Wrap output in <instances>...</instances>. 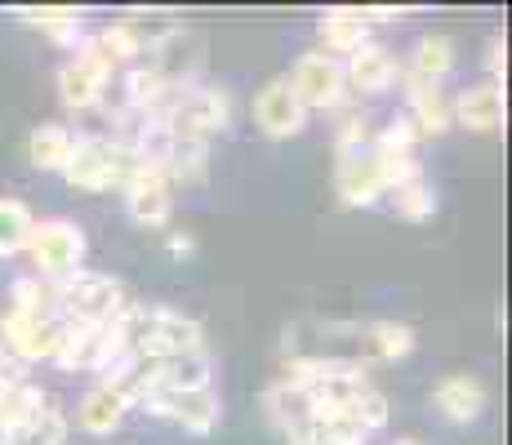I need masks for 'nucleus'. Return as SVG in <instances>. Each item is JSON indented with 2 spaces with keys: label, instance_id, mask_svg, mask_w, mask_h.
<instances>
[{
  "label": "nucleus",
  "instance_id": "f3484780",
  "mask_svg": "<svg viewBox=\"0 0 512 445\" xmlns=\"http://www.w3.org/2000/svg\"><path fill=\"white\" fill-rule=\"evenodd\" d=\"M410 125H415L419 134H446L450 125H455V107H450V98H446V89L441 85H419V89H410Z\"/></svg>",
  "mask_w": 512,
  "mask_h": 445
},
{
  "label": "nucleus",
  "instance_id": "6ab92c4d",
  "mask_svg": "<svg viewBox=\"0 0 512 445\" xmlns=\"http://www.w3.org/2000/svg\"><path fill=\"white\" fill-rule=\"evenodd\" d=\"M63 441H67V419L54 401H49L41 414H32L27 423L0 432V445H63Z\"/></svg>",
  "mask_w": 512,
  "mask_h": 445
},
{
  "label": "nucleus",
  "instance_id": "393cba45",
  "mask_svg": "<svg viewBox=\"0 0 512 445\" xmlns=\"http://www.w3.org/2000/svg\"><path fill=\"white\" fill-rule=\"evenodd\" d=\"M392 210L401 214L406 223H423V219H432V210H437V192H432V183L428 178H410V183H401V187H392Z\"/></svg>",
  "mask_w": 512,
  "mask_h": 445
},
{
  "label": "nucleus",
  "instance_id": "7c9ffc66",
  "mask_svg": "<svg viewBox=\"0 0 512 445\" xmlns=\"http://www.w3.org/2000/svg\"><path fill=\"white\" fill-rule=\"evenodd\" d=\"M192 250H196V241L187 232H174L170 236V254H174V259H183V254H192Z\"/></svg>",
  "mask_w": 512,
  "mask_h": 445
},
{
  "label": "nucleus",
  "instance_id": "dca6fc26",
  "mask_svg": "<svg viewBox=\"0 0 512 445\" xmlns=\"http://www.w3.org/2000/svg\"><path fill=\"white\" fill-rule=\"evenodd\" d=\"M321 41H326V49L321 54H357L361 45L370 41V32H366V18H361V9H326L321 14Z\"/></svg>",
  "mask_w": 512,
  "mask_h": 445
},
{
  "label": "nucleus",
  "instance_id": "20e7f679",
  "mask_svg": "<svg viewBox=\"0 0 512 445\" xmlns=\"http://www.w3.org/2000/svg\"><path fill=\"white\" fill-rule=\"evenodd\" d=\"M112 76H116V67L98 54L94 41H81V49H72V58L58 67V98L72 112H90V107L103 103Z\"/></svg>",
  "mask_w": 512,
  "mask_h": 445
},
{
  "label": "nucleus",
  "instance_id": "5701e85b",
  "mask_svg": "<svg viewBox=\"0 0 512 445\" xmlns=\"http://www.w3.org/2000/svg\"><path fill=\"white\" fill-rule=\"evenodd\" d=\"M32 232H36V214L14 196H0V254L27 250Z\"/></svg>",
  "mask_w": 512,
  "mask_h": 445
},
{
  "label": "nucleus",
  "instance_id": "423d86ee",
  "mask_svg": "<svg viewBox=\"0 0 512 445\" xmlns=\"http://www.w3.org/2000/svg\"><path fill=\"white\" fill-rule=\"evenodd\" d=\"M285 81H290V89L299 94V103L308 107V112H330V107H339L343 94H348V85H343V63L321 54V49L303 54Z\"/></svg>",
  "mask_w": 512,
  "mask_h": 445
},
{
  "label": "nucleus",
  "instance_id": "f257e3e1",
  "mask_svg": "<svg viewBox=\"0 0 512 445\" xmlns=\"http://www.w3.org/2000/svg\"><path fill=\"white\" fill-rule=\"evenodd\" d=\"M130 308V290L116 276L76 272L67 281H54V312L63 325H116Z\"/></svg>",
  "mask_w": 512,
  "mask_h": 445
},
{
  "label": "nucleus",
  "instance_id": "ddd939ff",
  "mask_svg": "<svg viewBox=\"0 0 512 445\" xmlns=\"http://www.w3.org/2000/svg\"><path fill=\"white\" fill-rule=\"evenodd\" d=\"M125 414H130V401H125V392L116 388V383H94L81 397V405H76V423H81L90 437H112L125 423Z\"/></svg>",
  "mask_w": 512,
  "mask_h": 445
},
{
  "label": "nucleus",
  "instance_id": "2f4dec72",
  "mask_svg": "<svg viewBox=\"0 0 512 445\" xmlns=\"http://www.w3.org/2000/svg\"><path fill=\"white\" fill-rule=\"evenodd\" d=\"M397 445H419V441H415V437H406V441H397Z\"/></svg>",
  "mask_w": 512,
  "mask_h": 445
},
{
  "label": "nucleus",
  "instance_id": "7ed1b4c3",
  "mask_svg": "<svg viewBox=\"0 0 512 445\" xmlns=\"http://www.w3.org/2000/svg\"><path fill=\"white\" fill-rule=\"evenodd\" d=\"M27 250H32V259L49 285L67 281V276H76L85 263V232L72 219H45V223H36Z\"/></svg>",
  "mask_w": 512,
  "mask_h": 445
},
{
  "label": "nucleus",
  "instance_id": "cd10ccee",
  "mask_svg": "<svg viewBox=\"0 0 512 445\" xmlns=\"http://www.w3.org/2000/svg\"><path fill=\"white\" fill-rule=\"evenodd\" d=\"M348 414H352V419H357L366 432H379V428H388V397H383L379 388H366L357 401L348 405Z\"/></svg>",
  "mask_w": 512,
  "mask_h": 445
},
{
  "label": "nucleus",
  "instance_id": "9b49d317",
  "mask_svg": "<svg viewBox=\"0 0 512 445\" xmlns=\"http://www.w3.org/2000/svg\"><path fill=\"white\" fill-rule=\"evenodd\" d=\"M334 187H339V201L348 205V210H370V205L383 201V183H379V170H374V156L370 152L339 156Z\"/></svg>",
  "mask_w": 512,
  "mask_h": 445
},
{
  "label": "nucleus",
  "instance_id": "f03ea898",
  "mask_svg": "<svg viewBox=\"0 0 512 445\" xmlns=\"http://www.w3.org/2000/svg\"><path fill=\"white\" fill-rule=\"evenodd\" d=\"M139 174V161L130 152L112 143L103 134H85L72 143V156L63 165V178L72 187H85V192H112V187H125Z\"/></svg>",
  "mask_w": 512,
  "mask_h": 445
},
{
  "label": "nucleus",
  "instance_id": "aec40b11",
  "mask_svg": "<svg viewBox=\"0 0 512 445\" xmlns=\"http://www.w3.org/2000/svg\"><path fill=\"white\" fill-rule=\"evenodd\" d=\"M72 143L76 138L63 130V125H36L32 138H27V161L45 174H63L67 156H72Z\"/></svg>",
  "mask_w": 512,
  "mask_h": 445
},
{
  "label": "nucleus",
  "instance_id": "2eb2a0df",
  "mask_svg": "<svg viewBox=\"0 0 512 445\" xmlns=\"http://www.w3.org/2000/svg\"><path fill=\"white\" fill-rule=\"evenodd\" d=\"M455 67V41L450 36H423L410 54V72H406V85L419 89V85H441Z\"/></svg>",
  "mask_w": 512,
  "mask_h": 445
},
{
  "label": "nucleus",
  "instance_id": "1a4fd4ad",
  "mask_svg": "<svg viewBox=\"0 0 512 445\" xmlns=\"http://www.w3.org/2000/svg\"><path fill=\"white\" fill-rule=\"evenodd\" d=\"M125 192V210L139 227H165L170 223V210H174V196H170V183H165L161 170H147L139 165V174L121 187Z\"/></svg>",
  "mask_w": 512,
  "mask_h": 445
},
{
  "label": "nucleus",
  "instance_id": "4468645a",
  "mask_svg": "<svg viewBox=\"0 0 512 445\" xmlns=\"http://www.w3.org/2000/svg\"><path fill=\"white\" fill-rule=\"evenodd\" d=\"M432 405L446 414L450 423H472L486 410V388L472 374H446V379L432 388Z\"/></svg>",
  "mask_w": 512,
  "mask_h": 445
},
{
  "label": "nucleus",
  "instance_id": "c85d7f7f",
  "mask_svg": "<svg viewBox=\"0 0 512 445\" xmlns=\"http://www.w3.org/2000/svg\"><path fill=\"white\" fill-rule=\"evenodd\" d=\"M486 67L495 72V85L504 81V72H508V45H504V36H495V41H490V58H486Z\"/></svg>",
  "mask_w": 512,
  "mask_h": 445
},
{
  "label": "nucleus",
  "instance_id": "a211bd4d",
  "mask_svg": "<svg viewBox=\"0 0 512 445\" xmlns=\"http://www.w3.org/2000/svg\"><path fill=\"white\" fill-rule=\"evenodd\" d=\"M14 14L23 18V23H32V27H45L58 45L81 49V18H85V9H72V5H18Z\"/></svg>",
  "mask_w": 512,
  "mask_h": 445
},
{
  "label": "nucleus",
  "instance_id": "6e6552de",
  "mask_svg": "<svg viewBox=\"0 0 512 445\" xmlns=\"http://www.w3.org/2000/svg\"><path fill=\"white\" fill-rule=\"evenodd\" d=\"M254 121H259V130L268 138H294L308 125V107L299 103L290 81L277 76V81H268L259 89V98H254Z\"/></svg>",
  "mask_w": 512,
  "mask_h": 445
},
{
  "label": "nucleus",
  "instance_id": "c756f323",
  "mask_svg": "<svg viewBox=\"0 0 512 445\" xmlns=\"http://www.w3.org/2000/svg\"><path fill=\"white\" fill-rule=\"evenodd\" d=\"M285 441H290V445H321V437H317V423H299V428H290V432H285Z\"/></svg>",
  "mask_w": 512,
  "mask_h": 445
},
{
  "label": "nucleus",
  "instance_id": "f8f14e48",
  "mask_svg": "<svg viewBox=\"0 0 512 445\" xmlns=\"http://www.w3.org/2000/svg\"><path fill=\"white\" fill-rule=\"evenodd\" d=\"M397 58H392V49L366 41L357 49V54H348V63H343V85H352L357 94H383V89H392L397 81Z\"/></svg>",
  "mask_w": 512,
  "mask_h": 445
},
{
  "label": "nucleus",
  "instance_id": "9d476101",
  "mask_svg": "<svg viewBox=\"0 0 512 445\" xmlns=\"http://www.w3.org/2000/svg\"><path fill=\"white\" fill-rule=\"evenodd\" d=\"M450 107H455V121L464 125V130H472V134H495V130H504V116H508V107H504V85H495V81L468 85Z\"/></svg>",
  "mask_w": 512,
  "mask_h": 445
},
{
  "label": "nucleus",
  "instance_id": "412c9836",
  "mask_svg": "<svg viewBox=\"0 0 512 445\" xmlns=\"http://www.w3.org/2000/svg\"><path fill=\"white\" fill-rule=\"evenodd\" d=\"M90 41L112 67H134L143 58V36L134 32V23H112V27H103L98 36H90Z\"/></svg>",
  "mask_w": 512,
  "mask_h": 445
},
{
  "label": "nucleus",
  "instance_id": "0eeeda50",
  "mask_svg": "<svg viewBox=\"0 0 512 445\" xmlns=\"http://www.w3.org/2000/svg\"><path fill=\"white\" fill-rule=\"evenodd\" d=\"M147 67H152L170 89L196 85V76H201V67H205V41L192 32V27H174V32H165L161 41H152Z\"/></svg>",
  "mask_w": 512,
  "mask_h": 445
},
{
  "label": "nucleus",
  "instance_id": "bb28decb",
  "mask_svg": "<svg viewBox=\"0 0 512 445\" xmlns=\"http://www.w3.org/2000/svg\"><path fill=\"white\" fill-rule=\"evenodd\" d=\"M415 138H419V130L410 125V116H392V121L374 134L370 152H379V156H415Z\"/></svg>",
  "mask_w": 512,
  "mask_h": 445
},
{
  "label": "nucleus",
  "instance_id": "a878e982",
  "mask_svg": "<svg viewBox=\"0 0 512 445\" xmlns=\"http://www.w3.org/2000/svg\"><path fill=\"white\" fill-rule=\"evenodd\" d=\"M312 423H317V437H321V445H366V441H370V432L361 428V423L352 419L348 410L312 414Z\"/></svg>",
  "mask_w": 512,
  "mask_h": 445
},
{
  "label": "nucleus",
  "instance_id": "4be33fe9",
  "mask_svg": "<svg viewBox=\"0 0 512 445\" xmlns=\"http://www.w3.org/2000/svg\"><path fill=\"white\" fill-rule=\"evenodd\" d=\"M263 410H268V419L277 423L281 432H290V428H299V423L312 419V410H308V401H303V392H294L285 379H277L268 392H263Z\"/></svg>",
  "mask_w": 512,
  "mask_h": 445
},
{
  "label": "nucleus",
  "instance_id": "b1692460",
  "mask_svg": "<svg viewBox=\"0 0 512 445\" xmlns=\"http://www.w3.org/2000/svg\"><path fill=\"white\" fill-rule=\"evenodd\" d=\"M366 343H370V352L379 356V361H401V356L415 352L419 334L410 330L406 321H374L366 330Z\"/></svg>",
  "mask_w": 512,
  "mask_h": 445
},
{
  "label": "nucleus",
  "instance_id": "39448f33",
  "mask_svg": "<svg viewBox=\"0 0 512 445\" xmlns=\"http://www.w3.org/2000/svg\"><path fill=\"white\" fill-rule=\"evenodd\" d=\"M139 405L147 414H161V419H174L183 423L187 432H196V437H205V432L219 428L223 419V405L214 397V388H147Z\"/></svg>",
  "mask_w": 512,
  "mask_h": 445
}]
</instances>
